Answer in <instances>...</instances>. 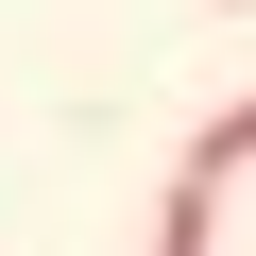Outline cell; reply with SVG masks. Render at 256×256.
Instances as JSON below:
<instances>
[{
    "instance_id": "obj_1",
    "label": "cell",
    "mask_w": 256,
    "mask_h": 256,
    "mask_svg": "<svg viewBox=\"0 0 256 256\" xmlns=\"http://www.w3.org/2000/svg\"><path fill=\"white\" fill-rule=\"evenodd\" d=\"M171 171H188V188H239V171H256V86H222V102L188 120V154H171Z\"/></svg>"
},
{
    "instance_id": "obj_2",
    "label": "cell",
    "mask_w": 256,
    "mask_h": 256,
    "mask_svg": "<svg viewBox=\"0 0 256 256\" xmlns=\"http://www.w3.org/2000/svg\"><path fill=\"white\" fill-rule=\"evenodd\" d=\"M154 256H222V188L171 171V188H154Z\"/></svg>"
},
{
    "instance_id": "obj_3",
    "label": "cell",
    "mask_w": 256,
    "mask_h": 256,
    "mask_svg": "<svg viewBox=\"0 0 256 256\" xmlns=\"http://www.w3.org/2000/svg\"><path fill=\"white\" fill-rule=\"evenodd\" d=\"M222 18H256V0H222Z\"/></svg>"
}]
</instances>
